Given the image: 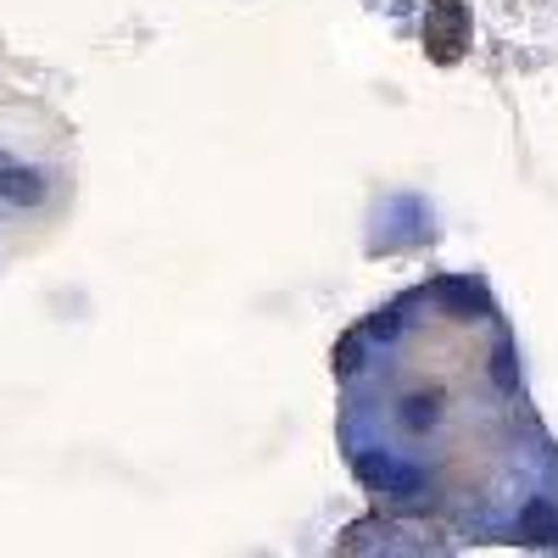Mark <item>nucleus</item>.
Here are the masks:
<instances>
[{"label": "nucleus", "instance_id": "nucleus-10", "mask_svg": "<svg viewBox=\"0 0 558 558\" xmlns=\"http://www.w3.org/2000/svg\"><path fill=\"white\" fill-rule=\"evenodd\" d=\"M363 336L368 341H397L402 336V302H386V307H375L363 318Z\"/></svg>", "mask_w": 558, "mask_h": 558}, {"label": "nucleus", "instance_id": "nucleus-6", "mask_svg": "<svg viewBox=\"0 0 558 558\" xmlns=\"http://www.w3.org/2000/svg\"><path fill=\"white\" fill-rule=\"evenodd\" d=\"M425 492H430V475L418 470V463H391V475H386V486H380L386 502H418Z\"/></svg>", "mask_w": 558, "mask_h": 558}, {"label": "nucleus", "instance_id": "nucleus-2", "mask_svg": "<svg viewBox=\"0 0 558 558\" xmlns=\"http://www.w3.org/2000/svg\"><path fill=\"white\" fill-rule=\"evenodd\" d=\"M436 307H441L447 318H458V324H481V318H492V296H486L481 279H470V274H447V279H436Z\"/></svg>", "mask_w": 558, "mask_h": 558}, {"label": "nucleus", "instance_id": "nucleus-5", "mask_svg": "<svg viewBox=\"0 0 558 558\" xmlns=\"http://www.w3.org/2000/svg\"><path fill=\"white\" fill-rule=\"evenodd\" d=\"M0 202L7 207H39L45 202V173L28 162H7L0 168Z\"/></svg>", "mask_w": 558, "mask_h": 558}, {"label": "nucleus", "instance_id": "nucleus-1", "mask_svg": "<svg viewBox=\"0 0 558 558\" xmlns=\"http://www.w3.org/2000/svg\"><path fill=\"white\" fill-rule=\"evenodd\" d=\"M425 45L436 51V62H452L470 45V7L463 0H436L425 12Z\"/></svg>", "mask_w": 558, "mask_h": 558}, {"label": "nucleus", "instance_id": "nucleus-7", "mask_svg": "<svg viewBox=\"0 0 558 558\" xmlns=\"http://www.w3.org/2000/svg\"><path fill=\"white\" fill-rule=\"evenodd\" d=\"M486 375L497 391H520V347L514 341H497L492 357H486Z\"/></svg>", "mask_w": 558, "mask_h": 558}, {"label": "nucleus", "instance_id": "nucleus-3", "mask_svg": "<svg viewBox=\"0 0 558 558\" xmlns=\"http://www.w3.org/2000/svg\"><path fill=\"white\" fill-rule=\"evenodd\" d=\"M447 418V397L436 391V386H425V391H408L402 402H397V425L408 430V436H430L436 425Z\"/></svg>", "mask_w": 558, "mask_h": 558}, {"label": "nucleus", "instance_id": "nucleus-8", "mask_svg": "<svg viewBox=\"0 0 558 558\" xmlns=\"http://www.w3.org/2000/svg\"><path fill=\"white\" fill-rule=\"evenodd\" d=\"M363 347H368V336H363V330H347V336L330 347V368H336V380H352L357 368H363Z\"/></svg>", "mask_w": 558, "mask_h": 558}, {"label": "nucleus", "instance_id": "nucleus-9", "mask_svg": "<svg viewBox=\"0 0 558 558\" xmlns=\"http://www.w3.org/2000/svg\"><path fill=\"white\" fill-rule=\"evenodd\" d=\"M391 463H397L391 452H380V447H363V452L352 458V475H357L368 492H380V486H386V475H391Z\"/></svg>", "mask_w": 558, "mask_h": 558}, {"label": "nucleus", "instance_id": "nucleus-4", "mask_svg": "<svg viewBox=\"0 0 558 558\" xmlns=\"http://www.w3.org/2000/svg\"><path fill=\"white\" fill-rule=\"evenodd\" d=\"M514 536H520L525 547H558V502L531 497V502L520 508V520H514Z\"/></svg>", "mask_w": 558, "mask_h": 558}]
</instances>
